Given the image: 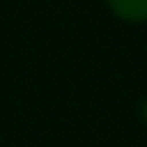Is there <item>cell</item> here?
<instances>
[{"instance_id": "6da1fadb", "label": "cell", "mask_w": 147, "mask_h": 147, "mask_svg": "<svg viewBox=\"0 0 147 147\" xmlns=\"http://www.w3.org/2000/svg\"><path fill=\"white\" fill-rule=\"evenodd\" d=\"M106 8L124 23H147V0H106Z\"/></svg>"}]
</instances>
